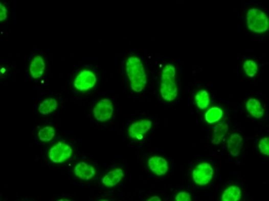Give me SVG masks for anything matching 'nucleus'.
<instances>
[{
	"label": "nucleus",
	"instance_id": "1",
	"mask_svg": "<svg viewBox=\"0 0 269 201\" xmlns=\"http://www.w3.org/2000/svg\"><path fill=\"white\" fill-rule=\"evenodd\" d=\"M126 71L134 92H142L147 84V76L142 60L137 57H130L126 63Z\"/></svg>",
	"mask_w": 269,
	"mask_h": 201
},
{
	"label": "nucleus",
	"instance_id": "2",
	"mask_svg": "<svg viewBox=\"0 0 269 201\" xmlns=\"http://www.w3.org/2000/svg\"><path fill=\"white\" fill-rule=\"evenodd\" d=\"M176 69L173 65H167L161 76L160 93L166 102H174L177 98V85L175 83Z\"/></svg>",
	"mask_w": 269,
	"mask_h": 201
},
{
	"label": "nucleus",
	"instance_id": "3",
	"mask_svg": "<svg viewBox=\"0 0 269 201\" xmlns=\"http://www.w3.org/2000/svg\"><path fill=\"white\" fill-rule=\"evenodd\" d=\"M246 23L252 33L263 34L269 28V19L265 12L258 8H251L246 14Z\"/></svg>",
	"mask_w": 269,
	"mask_h": 201
},
{
	"label": "nucleus",
	"instance_id": "4",
	"mask_svg": "<svg viewBox=\"0 0 269 201\" xmlns=\"http://www.w3.org/2000/svg\"><path fill=\"white\" fill-rule=\"evenodd\" d=\"M214 170L210 163L203 162L197 164L192 170V180L197 185H207L212 181Z\"/></svg>",
	"mask_w": 269,
	"mask_h": 201
},
{
	"label": "nucleus",
	"instance_id": "5",
	"mask_svg": "<svg viewBox=\"0 0 269 201\" xmlns=\"http://www.w3.org/2000/svg\"><path fill=\"white\" fill-rule=\"evenodd\" d=\"M72 155L73 148L69 145L62 143V141H59L49 150V158L54 163H62L67 161L68 159L72 158Z\"/></svg>",
	"mask_w": 269,
	"mask_h": 201
},
{
	"label": "nucleus",
	"instance_id": "6",
	"mask_svg": "<svg viewBox=\"0 0 269 201\" xmlns=\"http://www.w3.org/2000/svg\"><path fill=\"white\" fill-rule=\"evenodd\" d=\"M97 77L94 72L90 70H82L80 74L75 77L74 81V88L78 91H89L96 85Z\"/></svg>",
	"mask_w": 269,
	"mask_h": 201
},
{
	"label": "nucleus",
	"instance_id": "7",
	"mask_svg": "<svg viewBox=\"0 0 269 201\" xmlns=\"http://www.w3.org/2000/svg\"><path fill=\"white\" fill-rule=\"evenodd\" d=\"M113 104L109 99H103L96 105L94 111V116L97 121L106 122L112 118L113 116Z\"/></svg>",
	"mask_w": 269,
	"mask_h": 201
},
{
	"label": "nucleus",
	"instance_id": "8",
	"mask_svg": "<svg viewBox=\"0 0 269 201\" xmlns=\"http://www.w3.org/2000/svg\"><path fill=\"white\" fill-rule=\"evenodd\" d=\"M152 127V122L150 120H142L138 122H134L129 127L128 134L129 137H131L133 139H143L144 135L151 129Z\"/></svg>",
	"mask_w": 269,
	"mask_h": 201
},
{
	"label": "nucleus",
	"instance_id": "9",
	"mask_svg": "<svg viewBox=\"0 0 269 201\" xmlns=\"http://www.w3.org/2000/svg\"><path fill=\"white\" fill-rule=\"evenodd\" d=\"M147 166L150 170L156 176H164L168 171V162L161 157H152L148 159Z\"/></svg>",
	"mask_w": 269,
	"mask_h": 201
},
{
	"label": "nucleus",
	"instance_id": "10",
	"mask_svg": "<svg viewBox=\"0 0 269 201\" xmlns=\"http://www.w3.org/2000/svg\"><path fill=\"white\" fill-rule=\"evenodd\" d=\"M74 173H75L76 177L81 178V180L89 181L92 177H95L96 169L86 162H80L74 168Z\"/></svg>",
	"mask_w": 269,
	"mask_h": 201
},
{
	"label": "nucleus",
	"instance_id": "11",
	"mask_svg": "<svg viewBox=\"0 0 269 201\" xmlns=\"http://www.w3.org/2000/svg\"><path fill=\"white\" fill-rule=\"evenodd\" d=\"M243 147V137L239 134L231 135L227 141V148L233 157H238Z\"/></svg>",
	"mask_w": 269,
	"mask_h": 201
},
{
	"label": "nucleus",
	"instance_id": "12",
	"mask_svg": "<svg viewBox=\"0 0 269 201\" xmlns=\"http://www.w3.org/2000/svg\"><path fill=\"white\" fill-rule=\"evenodd\" d=\"M124 176V172L121 168H117L110 170L109 172L106 173L103 177V184L107 187H113L115 185H118L120 182L122 181V178Z\"/></svg>",
	"mask_w": 269,
	"mask_h": 201
},
{
	"label": "nucleus",
	"instance_id": "13",
	"mask_svg": "<svg viewBox=\"0 0 269 201\" xmlns=\"http://www.w3.org/2000/svg\"><path fill=\"white\" fill-rule=\"evenodd\" d=\"M45 61L44 59L41 58L40 56H37L34 59H32V61L30 63V68H29V71H30V75L32 79H39V77L43 76L44 71H45Z\"/></svg>",
	"mask_w": 269,
	"mask_h": 201
},
{
	"label": "nucleus",
	"instance_id": "14",
	"mask_svg": "<svg viewBox=\"0 0 269 201\" xmlns=\"http://www.w3.org/2000/svg\"><path fill=\"white\" fill-rule=\"evenodd\" d=\"M246 109L250 113V115L253 116L254 118H261L265 114V111H263V107L261 103L259 102L258 99H250L246 103Z\"/></svg>",
	"mask_w": 269,
	"mask_h": 201
},
{
	"label": "nucleus",
	"instance_id": "15",
	"mask_svg": "<svg viewBox=\"0 0 269 201\" xmlns=\"http://www.w3.org/2000/svg\"><path fill=\"white\" fill-rule=\"evenodd\" d=\"M229 127L227 124V122H221L219 124H216L213 129V139L212 143L214 145H219L222 140H223L225 136L228 132Z\"/></svg>",
	"mask_w": 269,
	"mask_h": 201
},
{
	"label": "nucleus",
	"instance_id": "16",
	"mask_svg": "<svg viewBox=\"0 0 269 201\" xmlns=\"http://www.w3.org/2000/svg\"><path fill=\"white\" fill-rule=\"evenodd\" d=\"M242 191L238 186L231 185L221 195V201H239Z\"/></svg>",
	"mask_w": 269,
	"mask_h": 201
},
{
	"label": "nucleus",
	"instance_id": "17",
	"mask_svg": "<svg viewBox=\"0 0 269 201\" xmlns=\"http://www.w3.org/2000/svg\"><path fill=\"white\" fill-rule=\"evenodd\" d=\"M58 108V103L54 98H48L41 102L38 107V112L43 115H48V114L53 113L55 109Z\"/></svg>",
	"mask_w": 269,
	"mask_h": 201
},
{
	"label": "nucleus",
	"instance_id": "18",
	"mask_svg": "<svg viewBox=\"0 0 269 201\" xmlns=\"http://www.w3.org/2000/svg\"><path fill=\"white\" fill-rule=\"evenodd\" d=\"M194 102H196L199 109H206L208 105H210V94H208L206 90L198 91L196 95H194Z\"/></svg>",
	"mask_w": 269,
	"mask_h": 201
},
{
	"label": "nucleus",
	"instance_id": "19",
	"mask_svg": "<svg viewBox=\"0 0 269 201\" xmlns=\"http://www.w3.org/2000/svg\"><path fill=\"white\" fill-rule=\"evenodd\" d=\"M222 116H223V112L219 107H212L211 109H208L205 114L206 122L208 123H216L219 122Z\"/></svg>",
	"mask_w": 269,
	"mask_h": 201
},
{
	"label": "nucleus",
	"instance_id": "20",
	"mask_svg": "<svg viewBox=\"0 0 269 201\" xmlns=\"http://www.w3.org/2000/svg\"><path fill=\"white\" fill-rule=\"evenodd\" d=\"M55 136V129L53 127H45L41 128V129L38 131V137L41 141L44 143H48V141H51Z\"/></svg>",
	"mask_w": 269,
	"mask_h": 201
},
{
	"label": "nucleus",
	"instance_id": "21",
	"mask_svg": "<svg viewBox=\"0 0 269 201\" xmlns=\"http://www.w3.org/2000/svg\"><path fill=\"white\" fill-rule=\"evenodd\" d=\"M244 71L249 77H254L258 72V63L253 60H246L244 62Z\"/></svg>",
	"mask_w": 269,
	"mask_h": 201
},
{
	"label": "nucleus",
	"instance_id": "22",
	"mask_svg": "<svg viewBox=\"0 0 269 201\" xmlns=\"http://www.w3.org/2000/svg\"><path fill=\"white\" fill-rule=\"evenodd\" d=\"M258 147L263 155L268 157L269 155V138L268 137H265V138L260 139V141H259V144H258Z\"/></svg>",
	"mask_w": 269,
	"mask_h": 201
},
{
	"label": "nucleus",
	"instance_id": "23",
	"mask_svg": "<svg viewBox=\"0 0 269 201\" xmlns=\"http://www.w3.org/2000/svg\"><path fill=\"white\" fill-rule=\"evenodd\" d=\"M175 201H191V195L189 192L181 191L175 195Z\"/></svg>",
	"mask_w": 269,
	"mask_h": 201
},
{
	"label": "nucleus",
	"instance_id": "24",
	"mask_svg": "<svg viewBox=\"0 0 269 201\" xmlns=\"http://www.w3.org/2000/svg\"><path fill=\"white\" fill-rule=\"evenodd\" d=\"M7 19V8L0 3V22Z\"/></svg>",
	"mask_w": 269,
	"mask_h": 201
},
{
	"label": "nucleus",
	"instance_id": "25",
	"mask_svg": "<svg viewBox=\"0 0 269 201\" xmlns=\"http://www.w3.org/2000/svg\"><path fill=\"white\" fill-rule=\"evenodd\" d=\"M147 201H161V199L159 198V196H156V195H154V196H151V198H150V199H148Z\"/></svg>",
	"mask_w": 269,
	"mask_h": 201
},
{
	"label": "nucleus",
	"instance_id": "26",
	"mask_svg": "<svg viewBox=\"0 0 269 201\" xmlns=\"http://www.w3.org/2000/svg\"><path fill=\"white\" fill-rule=\"evenodd\" d=\"M59 201H71V200H68V199H60Z\"/></svg>",
	"mask_w": 269,
	"mask_h": 201
},
{
	"label": "nucleus",
	"instance_id": "27",
	"mask_svg": "<svg viewBox=\"0 0 269 201\" xmlns=\"http://www.w3.org/2000/svg\"><path fill=\"white\" fill-rule=\"evenodd\" d=\"M101 201H107V200H101Z\"/></svg>",
	"mask_w": 269,
	"mask_h": 201
}]
</instances>
